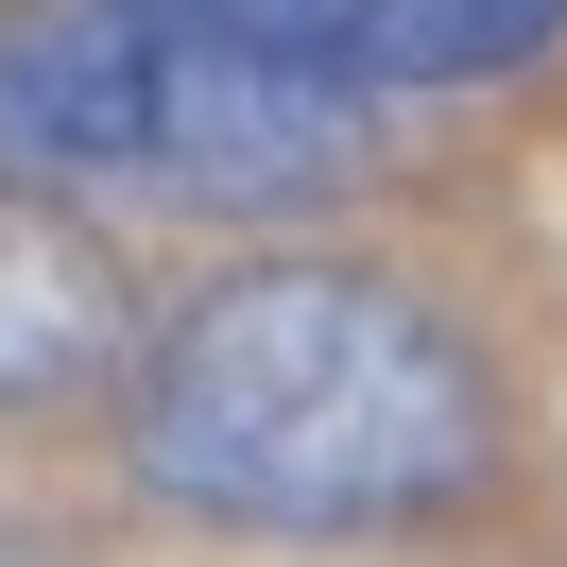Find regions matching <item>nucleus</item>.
Masks as SVG:
<instances>
[{
	"label": "nucleus",
	"mask_w": 567,
	"mask_h": 567,
	"mask_svg": "<svg viewBox=\"0 0 567 567\" xmlns=\"http://www.w3.org/2000/svg\"><path fill=\"white\" fill-rule=\"evenodd\" d=\"M121 447H138V498L207 533H413L482 498L498 395L430 292L344 258H258L155 327Z\"/></svg>",
	"instance_id": "1"
},
{
	"label": "nucleus",
	"mask_w": 567,
	"mask_h": 567,
	"mask_svg": "<svg viewBox=\"0 0 567 567\" xmlns=\"http://www.w3.org/2000/svg\"><path fill=\"white\" fill-rule=\"evenodd\" d=\"M0 138L138 207H310L379 121L241 70L224 35L138 18V0H0Z\"/></svg>",
	"instance_id": "2"
},
{
	"label": "nucleus",
	"mask_w": 567,
	"mask_h": 567,
	"mask_svg": "<svg viewBox=\"0 0 567 567\" xmlns=\"http://www.w3.org/2000/svg\"><path fill=\"white\" fill-rule=\"evenodd\" d=\"M138 18H189V35H224L241 70L310 86L344 121L430 104V86H498L567 35V0H138Z\"/></svg>",
	"instance_id": "3"
},
{
	"label": "nucleus",
	"mask_w": 567,
	"mask_h": 567,
	"mask_svg": "<svg viewBox=\"0 0 567 567\" xmlns=\"http://www.w3.org/2000/svg\"><path fill=\"white\" fill-rule=\"evenodd\" d=\"M121 327H138V292H121L104 224H70L52 189H0V413L86 395L121 361Z\"/></svg>",
	"instance_id": "4"
},
{
	"label": "nucleus",
	"mask_w": 567,
	"mask_h": 567,
	"mask_svg": "<svg viewBox=\"0 0 567 567\" xmlns=\"http://www.w3.org/2000/svg\"><path fill=\"white\" fill-rule=\"evenodd\" d=\"M0 567H70V550H35V533H0Z\"/></svg>",
	"instance_id": "5"
}]
</instances>
